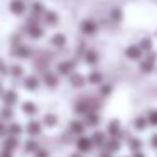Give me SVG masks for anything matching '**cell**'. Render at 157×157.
Masks as SVG:
<instances>
[{"mask_svg":"<svg viewBox=\"0 0 157 157\" xmlns=\"http://www.w3.org/2000/svg\"><path fill=\"white\" fill-rule=\"evenodd\" d=\"M147 120H149V125L157 127V108L150 110V112L147 113Z\"/></svg>","mask_w":157,"mask_h":157,"instance_id":"cell-34","label":"cell"},{"mask_svg":"<svg viewBox=\"0 0 157 157\" xmlns=\"http://www.w3.org/2000/svg\"><path fill=\"white\" fill-rule=\"evenodd\" d=\"M9 10L14 15H24L27 10V5H25L24 0H10L9 2Z\"/></svg>","mask_w":157,"mask_h":157,"instance_id":"cell-5","label":"cell"},{"mask_svg":"<svg viewBox=\"0 0 157 157\" xmlns=\"http://www.w3.org/2000/svg\"><path fill=\"white\" fill-rule=\"evenodd\" d=\"M0 137H7V125L4 123V120H0Z\"/></svg>","mask_w":157,"mask_h":157,"instance_id":"cell-38","label":"cell"},{"mask_svg":"<svg viewBox=\"0 0 157 157\" xmlns=\"http://www.w3.org/2000/svg\"><path fill=\"white\" fill-rule=\"evenodd\" d=\"M127 144H128V149L132 150V154L140 152V150H142V147H144V142L140 139H137V137H130V139L127 140Z\"/></svg>","mask_w":157,"mask_h":157,"instance_id":"cell-24","label":"cell"},{"mask_svg":"<svg viewBox=\"0 0 157 157\" xmlns=\"http://www.w3.org/2000/svg\"><path fill=\"white\" fill-rule=\"evenodd\" d=\"M69 81H71V85H73V86L83 88V86L86 85V81H88V79H85V76L79 75V73H73V75L69 76Z\"/></svg>","mask_w":157,"mask_h":157,"instance_id":"cell-26","label":"cell"},{"mask_svg":"<svg viewBox=\"0 0 157 157\" xmlns=\"http://www.w3.org/2000/svg\"><path fill=\"white\" fill-rule=\"evenodd\" d=\"M98 157H113V154H110V152H106V150H103V152L98 154Z\"/></svg>","mask_w":157,"mask_h":157,"instance_id":"cell-42","label":"cell"},{"mask_svg":"<svg viewBox=\"0 0 157 157\" xmlns=\"http://www.w3.org/2000/svg\"><path fill=\"white\" fill-rule=\"evenodd\" d=\"M9 71H10V66H9V64H5L4 61H0V76L9 75Z\"/></svg>","mask_w":157,"mask_h":157,"instance_id":"cell-37","label":"cell"},{"mask_svg":"<svg viewBox=\"0 0 157 157\" xmlns=\"http://www.w3.org/2000/svg\"><path fill=\"white\" fill-rule=\"evenodd\" d=\"M125 56L128 59H132V61H142V58L145 54H144V51L139 46H128V48L125 49Z\"/></svg>","mask_w":157,"mask_h":157,"instance_id":"cell-8","label":"cell"},{"mask_svg":"<svg viewBox=\"0 0 157 157\" xmlns=\"http://www.w3.org/2000/svg\"><path fill=\"white\" fill-rule=\"evenodd\" d=\"M19 147H21V140H19V137H10L7 135L4 140V149L5 150H10V152H14V150H17Z\"/></svg>","mask_w":157,"mask_h":157,"instance_id":"cell-17","label":"cell"},{"mask_svg":"<svg viewBox=\"0 0 157 157\" xmlns=\"http://www.w3.org/2000/svg\"><path fill=\"white\" fill-rule=\"evenodd\" d=\"M150 145H152V149H157V133H152V137H150Z\"/></svg>","mask_w":157,"mask_h":157,"instance_id":"cell-39","label":"cell"},{"mask_svg":"<svg viewBox=\"0 0 157 157\" xmlns=\"http://www.w3.org/2000/svg\"><path fill=\"white\" fill-rule=\"evenodd\" d=\"M91 149H93V142H91L90 137H86V135L78 137V140H76V150H78V152L88 154Z\"/></svg>","mask_w":157,"mask_h":157,"instance_id":"cell-2","label":"cell"},{"mask_svg":"<svg viewBox=\"0 0 157 157\" xmlns=\"http://www.w3.org/2000/svg\"><path fill=\"white\" fill-rule=\"evenodd\" d=\"M122 125H120V120H117V118H113V120H110L108 122V125H106V133H108L110 137H117L118 139V135L122 133Z\"/></svg>","mask_w":157,"mask_h":157,"instance_id":"cell-10","label":"cell"},{"mask_svg":"<svg viewBox=\"0 0 157 157\" xmlns=\"http://www.w3.org/2000/svg\"><path fill=\"white\" fill-rule=\"evenodd\" d=\"M118 149H120V139H117V137H110V139L106 140V144L103 145V150H106V152H110V154L118 152Z\"/></svg>","mask_w":157,"mask_h":157,"instance_id":"cell-18","label":"cell"},{"mask_svg":"<svg viewBox=\"0 0 157 157\" xmlns=\"http://www.w3.org/2000/svg\"><path fill=\"white\" fill-rule=\"evenodd\" d=\"M157 66V56L155 52H149V54L144 56V59L140 61V69L144 73H152Z\"/></svg>","mask_w":157,"mask_h":157,"instance_id":"cell-1","label":"cell"},{"mask_svg":"<svg viewBox=\"0 0 157 157\" xmlns=\"http://www.w3.org/2000/svg\"><path fill=\"white\" fill-rule=\"evenodd\" d=\"M75 73V63L73 61H61L58 64V75L59 76H71Z\"/></svg>","mask_w":157,"mask_h":157,"instance_id":"cell-9","label":"cell"},{"mask_svg":"<svg viewBox=\"0 0 157 157\" xmlns=\"http://www.w3.org/2000/svg\"><path fill=\"white\" fill-rule=\"evenodd\" d=\"M112 93V86L110 85H100V95L101 96H108Z\"/></svg>","mask_w":157,"mask_h":157,"instance_id":"cell-36","label":"cell"},{"mask_svg":"<svg viewBox=\"0 0 157 157\" xmlns=\"http://www.w3.org/2000/svg\"><path fill=\"white\" fill-rule=\"evenodd\" d=\"M42 125L46 127V128H56L58 127V123H59V118H58V115H54V113H46L44 117H42Z\"/></svg>","mask_w":157,"mask_h":157,"instance_id":"cell-16","label":"cell"},{"mask_svg":"<svg viewBox=\"0 0 157 157\" xmlns=\"http://www.w3.org/2000/svg\"><path fill=\"white\" fill-rule=\"evenodd\" d=\"M79 29H81V32L85 36H95L96 31H98V24L93 19H85L81 22V25H79Z\"/></svg>","mask_w":157,"mask_h":157,"instance_id":"cell-3","label":"cell"},{"mask_svg":"<svg viewBox=\"0 0 157 157\" xmlns=\"http://www.w3.org/2000/svg\"><path fill=\"white\" fill-rule=\"evenodd\" d=\"M31 54H32V49L29 46H24V44L14 46V56H17L19 59H27Z\"/></svg>","mask_w":157,"mask_h":157,"instance_id":"cell-15","label":"cell"},{"mask_svg":"<svg viewBox=\"0 0 157 157\" xmlns=\"http://www.w3.org/2000/svg\"><path fill=\"white\" fill-rule=\"evenodd\" d=\"M85 59L90 64H96V63H98V52H96L95 49H88V51L85 52Z\"/></svg>","mask_w":157,"mask_h":157,"instance_id":"cell-33","label":"cell"},{"mask_svg":"<svg viewBox=\"0 0 157 157\" xmlns=\"http://www.w3.org/2000/svg\"><path fill=\"white\" fill-rule=\"evenodd\" d=\"M21 112L24 113L25 117H29V118H34V117L39 113V108H37V105H36L34 101H24L21 105Z\"/></svg>","mask_w":157,"mask_h":157,"instance_id":"cell-7","label":"cell"},{"mask_svg":"<svg viewBox=\"0 0 157 157\" xmlns=\"http://www.w3.org/2000/svg\"><path fill=\"white\" fill-rule=\"evenodd\" d=\"M85 130H86V125L83 122H79V120H73V122L69 123V132L75 133V135L81 137L83 133H85Z\"/></svg>","mask_w":157,"mask_h":157,"instance_id":"cell-21","label":"cell"},{"mask_svg":"<svg viewBox=\"0 0 157 157\" xmlns=\"http://www.w3.org/2000/svg\"><path fill=\"white\" fill-rule=\"evenodd\" d=\"M86 79H88V83H91V85H98V86H100V85H103V79H105V78H103V73H100V71H91Z\"/></svg>","mask_w":157,"mask_h":157,"instance_id":"cell-28","label":"cell"},{"mask_svg":"<svg viewBox=\"0 0 157 157\" xmlns=\"http://www.w3.org/2000/svg\"><path fill=\"white\" fill-rule=\"evenodd\" d=\"M14 110H12V106H2V110H0V120H4V122H7V120H12L14 118Z\"/></svg>","mask_w":157,"mask_h":157,"instance_id":"cell-31","label":"cell"},{"mask_svg":"<svg viewBox=\"0 0 157 157\" xmlns=\"http://www.w3.org/2000/svg\"><path fill=\"white\" fill-rule=\"evenodd\" d=\"M44 22H46L48 25H56V24L59 22L58 12L51 10V9H48V10H46V14H44Z\"/></svg>","mask_w":157,"mask_h":157,"instance_id":"cell-25","label":"cell"},{"mask_svg":"<svg viewBox=\"0 0 157 157\" xmlns=\"http://www.w3.org/2000/svg\"><path fill=\"white\" fill-rule=\"evenodd\" d=\"M22 85H24V88L29 90V91H36L41 83H39V79L36 78V76L27 75V76H24V79H22Z\"/></svg>","mask_w":157,"mask_h":157,"instance_id":"cell-13","label":"cell"},{"mask_svg":"<svg viewBox=\"0 0 157 157\" xmlns=\"http://www.w3.org/2000/svg\"><path fill=\"white\" fill-rule=\"evenodd\" d=\"M0 157H14V152H10V150H2V154H0Z\"/></svg>","mask_w":157,"mask_h":157,"instance_id":"cell-40","label":"cell"},{"mask_svg":"<svg viewBox=\"0 0 157 157\" xmlns=\"http://www.w3.org/2000/svg\"><path fill=\"white\" fill-rule=\"evenodd\" d=\"M133 157H145V154L140 150V152H135V154H133Z\"/></svg>","mask_w":157,"mask_h":157,"instance_id":"cell-44","label":"cell"},{"mask_svg":"<svg viewBox=\"0 0 157 157\" xmlns=\"http://www.w3.org/2000/svg\"><path fill=\"white\" fill-rule=\"evenodd\" d=\"M42 128H44L42 122H37V120H29V123L25 125V132H27L32 139H34V137H37V135H41Z\"/></svg>","mask_w":157,"mask_h":157,"instance_id":"cell-4","label":"cell"},{"mask_svg":"<svg viewBox=\"0 0 157 157\" xmlns=\"http://www.w3.org/2000/svg\"><path fill=\"white\" fill-rule=\"evenodd\" d=\"M2 101H4L5 106H12L15 103H19V93L15 90H5L4 95H2Z\"/></svg>","mask_w":157,"mask_h":157,"instance_id":"cell-6","label":"cell"},{"mask_svg":"<svg viewBox=\"0 0 157 157\" xmlns=\"http://www.w3.org/2000/svg\"><path fill=\"white\" fill-rule=\"evenodd\" d=\"M4 91H5V90H2V85H0V96L4 95Z\"/></svg>","mask_w":157,"mask_h":157,"instance_id":"cell-45","label":"cell"},{"mask_svg":"<svg viewBox=\"0 0 157 157\" xmlns=\"http://www.w3.org/2000/svg\"><path fill=\"white\" fill-rule=\"evenodd\" d=\"M46 5L42 4L41 0H36V2H32L31 4V14L34 15V17H41V15H44L46 14Z\"/></svg>","mask_w":157,"mask_h":157,"instance_id":"cell-19","label":"cell"},{"mask_svg":"<svg viewBox=\"0 0 157 157\" xmlns=\"http://www.w3.org/2000/svg\"><path fill=\"white\" fill-rule=\"evenodd\" d=\"M22 150H24L25 155H36L39 150V144L36 139H29L25 144H22Z\"/></svg>","mask_w":157,"mask_h":157,"instance_id":"cell-11","label":"cell"},{"mask_svg":"<svg viewBox=\"0 0 157 157\" xmlns=\"http://www.w3.org/2000/svg\"><path fill=\"white\" fill-rule=\"evenodd\" d=\"M51 46H54V48H58V49H63L66 46V36L64 34H61V32H56V34H52L51 36Z\"/></svg>","mask_w":157,"mask_h":157,"instance_id":"cell-20","label":"cell"},{"mask_svg":"<svg viewBox=\"0 0 157 157\" xmlns=\"http://www.w3.org/2000/svg\"><path fill=\"white\" fill-rule=\"evenodd\" d=\"M22 132H24V130H22V125L17 122H12L7 125V135H10V137H21Z\"/></svg>","mask_w":157,"mask_h":157,"instance_id":"cell-23","label":"cell"},{"mask_svg":"<svg viewBox=\"0 0 157 157\" xmlns=\"http://www.w3.org/2000/svg\"><path fill=\"white\" fill-rule=\"evenodd\" d=\"M29 34H31V37L39 39V37H42L46 32H44V27H42L41 24H37V25H29Z\"/></svg>","mask_w":157,"mask_h":157,"instance_id":"cell-29","label":"cell"},{"mask_svg":"<svg viewBox=\"0 0 157 157\" xmlns=\"http://www.w3.org/2000/svg\"><path fill=\"white\" fill-rule=\"evenodd\" d=\"M42 83L51 90L56 88V86L59 85V75L58 73H46V75L42 76Z\"/></svg>","mask_w":157,"mask_h":157,"instance_id":"cell-12","label":"cell"},{"mask_svg":"<svg viewBox=\"0 0 157 157\" xmlns=\"http://www.w3.org/2000/svg\"><path fill=\"white\" fill-rule=\"evenodd\" d=\"M100 120H101V118H100V115H98L96 112H93V110H91L90 113H86V115H85L86 125H90L91 128H96V127L100 125Z\"/></svg>","mask_w":157,"mask_h":157,"instance_id":"cell-22","label":"cell"},{"mask_svg":"<svg viewBox=\"0 0 157 157\" xmlns=\"http://www.w3.org/2000/svg\"><path fill=\"white\" fill-rule=\"evenodd\" d=\"M9 75L14 76V78H21V79H22V76H24V66L19 64V63L12 64V66H10V71H9Z\"/></svg>","mask_w":157,"mask_h":157,"instance_id":"cell-32","label":"cell"},{"mask_svg":"<svg viewBox=\"0 0 157 157\" xmlns=\"http://www.w3.org/2000/svg\"><path fill=\"white\" fill-rule=\"evenodd\" d=\"M90 139H91V142H93V145H100L103 149V145L106 144V133L103 132V130H95V132L90 135Z\"/></svg>","mask_w":157,"mask_h":157,"instance_id":"cell-14","label":"cell"},{"mask_svg":"<svg viewBox=\"0 0 157 157\" xmlns=\"http://www.w3.org/2000/svg\"><path fill=\"white\" fill-rule=\"evenodd\" d=\"M36 157H49V154L46 152V150H37V154H36Z\"/></svg>","mask_w":157,"mask_h":157,"instance_id":"cell-41","label":"cell"},{"mask_svg":"<svg viewBox=\"0 0 157 157\" xmlns=\"http://www.w3.org/2000/svg\"><path fill=\"white\" fill-rule=\"evenodd\" d=\"M147 127H149V120H147V117L140 115L135 118V122H133V128L137 130V132H142V130H145Z\"/></svg>","mask_w":157,"mask_h":157,"instance_id":"cell-27","label":"cell"},{"mask_svg":"<svg viewBox=\"0 0 157 157\" xmlns=\"http://www.w3.org/2000/svg\"><path fill=\"white\" fill-rule=\"evenodd\" d=\"M69 157H83V154L81 152H73V154H69Z\"/></svg>","mask_w":157,"mask_h":157,"instance_id":"cell-43","label":"cell"},{"mask_svg":"<svg viewBox=\"0 0 157 157\" xmlns=\"http://www.w3.org/2000/svg\"><path fill=\"white\" fill-rule=\"evenodd\" d=\"M112 19H113V22H120L123 19V12L120 10V9H113L112 10Z\"/></svg>","mask_w":157,"mask_h":157,"instance_id":"cell-35","label":"cell"},{"mask_svg":"<svg viewBox=\"0 0 157 157\" xmlns=\"http://www.w3.org/2000/svg\"><path fill=\"white\" fill-rule=\"evenodd\" d=\"M139 48L144 51V54H149V52H152V49H154V42H152V39L144 37L142 41L139 42Z\"/></svg>","mask_w":157,"mask_h":157,"instance_id":"cell-30","label":"cell"}]
</instances>
